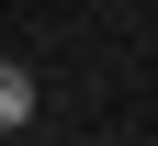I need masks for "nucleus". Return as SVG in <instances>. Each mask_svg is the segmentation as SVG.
<instances>
[{"instance_id": "f257e3e1", "label": "nucleus", "mask_w": 158, "mask_h": 146, "mask_svg": "<svg viewBox=\"0 0 158 146\" xmlns=\"http://www.w3.org/2000/svg\"><path fill=\"white\" fill-rule=\"evenodd\" d=\"M23 124H34V68L0 56V135H23Z\"/></svg>"}]
</instances>
